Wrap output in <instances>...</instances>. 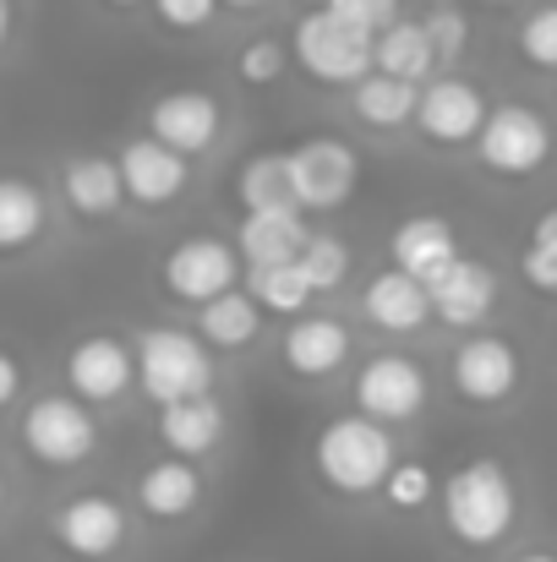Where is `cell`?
I'll return each mask as SVG.
<instances>
[{
  "instance_id": "obj_6",
  "label": "cell",
  "mask_w": 557,
  "mask_h": 562,
  "mask_svg": "<svg viewBox=\"0 0 557 562\" xmlns=\"http://www.w3.org/2000/svg\"><path fill=\"white\" fill-rule=\"evenodd\" d=\"M476 159L487 176H503V181H525L536 176L547 159H553V126L542 110L531 104H498L476 137Z\"/></svg>"
},
{
  "instance_id": "obj_19",
  "label": "cell",
  "mask_w": 557,
  "mask_h": 562,
  "mask_svg": "<svg viewBox=\"0 0 557 562\" xmlns=\"http://www.w3.org/2000/svg\"><path fill=\"white\" fill-rule=\"evenodd\" d=\"M361 317L377 334H415L432 317V290L399 268H382L361 284Z\"/></svg>"
},
{
  "instance_id": "obj_2",
  "label": "cell",
  "mask_w": 557,
  "mask_h": 562,
  "mask_svg": "<svg viewBox=\"0 0 557 562\" xmlns=\"http://www.w3.org/2000/svg\"><path fill=\"white\" fill-rule=\"evenodd\" d=\"M393 464H399L393 431L367 420V415H334L312 437V475L334 497H371V492H382Z\"/></svg>"
},
{
  "instance_id": "obj_26",
  "label": "cell",
  "mask_w": 557,
  "mask_h": 562,
  "mask_svg": "<svg viewBox=\"0 0 557 562\" xmlns=\"http://www.w3.org/2000/svg\"><path fill=\"white\" fill-rule=\"evenodd\" d=\"M377 71L382 77H399V82H410V88H426L432 82V71H437V55H432V38H426V27L421 22H393L388 33H377Z\"/></svg>"
},
{
  "instance_id": "obj_11",
  "label": "cell",
  "mask_w": 557,
  "mask_h": 562,
  "mask_svg": "<svg viewBox=\"0 0 557 562\" xmlns=\"http://www.w3.org/2000/svg\"><path fill=\"white\" fill-rule=\"evenodd\" d=\"M487 115H492V104H487L481 82L448 71V77H432V82L421 88L415 126H421L426 143H437V148H459V143H476V137H481Z\"/></svg>"
},
{
  "instance_id": "obj_29",
  "label": "cell",
  "mask_w": 557,
  "mask_h": 562,
  "mask_svg": "<svg viewBox=\"0 0 557 562\" xmlns=\"http://www.w3.org/2000/svg\"><path fill=\"white\" fill-rule=\"evenodd\" d=\"M301 279L312 284V295H334L345 279H350V268H356V251L339 240V235H323V229H312V240H307V251H301Z\"/></svg>"
},
{
  "instance_id": "obj_36",
  "label": "cell",
  "mask_w": 557,
  "mask_h": 562,
  "mask_svg": "<svg viewBox=\"0 0 557 562\" xmlns=\"http://www.w3.org/2000/svg\"><path fill=\"white\" fill-rule=\"evenodd\" d=\"M219 11V0H154V16L170 27V33H197L208 27Z\"/></svg>"
},
{
  "instance_id": "obj_13",
  "label": "cell",
  "mask_w": 557,
  "mask_h": 562,
  "mask_svg": "<svg viewBox=\"0 0 557 562\" xmlns=\"http://www.w3.org/2000/svg\"><path fill=\"white\" fill-rule=\"evenodd\" d=\"M498 301H503V279L481 257H459L432 284V317L443 328H459V334H481V323L498 312Z\"/></svg>"
},
{
  "instance_id": "obj_33",
  "label": "cell",
  "mask_w": 557,
  "mask_h": 562,
  "mask_svg": "<svg viewBox=\"0 0 557 562\" xmlns=\"http://www.w3.org/2000/svg\"><path fill=\"white\" fill-rule=\"evenodd\" d=\"M285 66H290V49L279 44V38H246L241 49H235V82H246V88H268V82H279L285 77Z\"/></svg>"
},
{
  "instance_id": "obj_23",
  "label": "cell",
  "mask_w": 557,
  "mask_h": 562,
  "mask_svg": "<svg viewBox=\"0 0 557 562\" xmlns=\"http://www.w3.org/2000/svg\"><path fill=\"white\" fill-rule=\"evenodd\" d=\"M60 196H66L71 213H82V218H110V213L126 202L121 165L104 159V154H77V159L60 170Z\"/></svg>"
},
{
  "instance_id": "obj_15",
  "label": "cell",
  "mask_w": 557,
  "mask_h": 562,
  "mask_svg": "<svg viewBox=\"0 0 557 562\" xmlns=\"http://www.w3.org/2000/svg\"><path fill=\"white\" fill-rule=\"evenodd\" d=\"M66 382L82 404H115L137 382V350H126L115 334H88L66 350Z\"/></svg>"
},
{
  "instance_id": "obj_24",
  "label": "cell",
  "mask_w": 557,
  "mask_h": 562,
  "mask_svg": "<svg viewBox=\"0 0 557 562\" xmlns=\"http://www.w3.org/2000/svg\"><path fill=\"white\" fill-rule=\"evenodd\" d=\"M257 334H263V306L252 301V290H230L197 312V339L208 350H246Z\"/></svg>"
},
{
  "instance_id": "obj_38",
  "label": "cell",
  "mask_w": 557,
  "mask_h": 562,
  "mask_svg": "<svg viewBox=\"0 0 557 562\" xmlns=\"http://www.w3.org/2000/svg\"><path fill=\"white\" fill-rule=\"evenodd\" d=\"M16 393H22V367H16V361L0 350V409H5Z\"/></svg>"
},
{
  "instance_id": "obj_4",
  "label": "cell",
  "mask_w": 557,
  "mask_h": 562,
  "mask_svg": "<svg viewBox=\"0 0 557 562\" xmlns=\"http://www.w3.org/2000/svg\"><path fill=\"white\" fill-rule=\"evenodd\" d=\"M377 38L339 22L334 11H307L296 22V38H290V60H301V71L312 82H328V88H356L377 71Z\"/></svg>"
},
{
  "instance_id": "obj_31",
  "label": "cell",
  "mask_w": 557,
  "mask_h": 562,
  "mask_svg": "<svg viewBox=\"0 0 557 562\" xmlns=\"http://www.w3.org/2000/svg\"><path fill=\"white\" fill-rule=\"evenodd\" d=\"M437 492H443V481H437L432 464H421V459H399L393 475L382 481V503H388L393 514H421V508H432Z\"/></svg>"
},
{
  "instance_id": "obj_39",
  "label": "cell",
  "mask_w": 557,
  "mask_h": 562,
  "mask_svg": "<svg viewBox=\"0 0 557 562\" xmlns=\"http://www.w3.org/2000/svg\"><path fill=\"white\" fill-rule=\"evenodd\" d=\"M531 246H542V251H553V257H557V207H547V213L536 218V229H531Z\"/></svg>"
},
{
  "instance_id": "obj_8",
  "label": "cell",
  "mask_w": 557,
  "mask_h": 562,
  "mask_svg": "<svg viewBox=\"0 0 557 562\" xmlns=\"http://www.w3.org/2000/svg\"><path fill=\"white\" fill-rule=\"evenodd\" d=\"M159 279L170 290V301H186V306H208L230 290H241V251L219 235H191L181 246L165 251L159 262Z\"/></svg>"
},
{
  "instance_id": "obj_40",
  "label": "cell",
  "mask_w": 557,
  "mask_h": 562,
  "mask_svg": "<svg viewBox=\"0 0 557 562\" xmlns=\"http://www.w3.org/2000/svg\"><path fill=\"white\" fill-rule=\"evenodd\" d=\"M11 22H16V11H11V0H0V44L11 38Z\"/></svg>"
},
{
  "instance_id": "obj_21",
  "label": "cell",
  "mask_w": 557,
  "mask_h": 562,
  "mask_svg": "<svg viewBox=\"0 0 557 562\" xmlns=\"http://www.w3.org/2000/svg\"><path fill=\"white\" fill-rule=\"evenodd\" d=\"M137 508L148 514V519H159V525H176L186 514H197V503H202V470L191 464V459H154L143 475H137Z\"/></svg>"
},
{
  "instance_id": "obj_43",
  "label": "cell",
  "mask_w": 557,
  "mask_h": 562,
  "mask_svg": "<svg viewBox=\"0 0 557 562\" xmlns=\"http://www.w3.org/2000/svg\"><path fill=\"white\" fill-rule=\"evenodd\" d=\"M104 5H115V11H132V5H137V0H104Z\"/></svg>"
},
{
  "instance_id": "obj_7",
  "label": "cell",
  "mask_w": 557,
  "mask_h": 562,
  "mask_svg": "<svg viewBox=\"0 0 557 562\" xmlns=\"http://www.w3.org/2000/svg\"><path fill=\"white\" fill-rule=\"evenodd\" d=\"M448 382H454V393H459L465 404L498 409V404H509V398L520 393L525 361H520V350H514L503 334H487V328H481V334H465V339L454 345Z\"/></svg>"
},
{
  "instance_id": "obj_34",
  "label": "cell",
  "mask_w": 557,
  "mask_h": 562,
  "mask_svg": "<svg viewBox=\"0 0 557 562\" xmlns=\"http://www.w3.org/2000/svg\"><path fill=\"white\" fill-rule=\"evenodd\" d=\"M421 27H426V38H432L437 66H459V60H465V44H470V16H465V11H454V5H432Z\"/></svg>"
},
{
  "instance_id": "obj_18",
  "label": "cell",
  "mask_w": 557,
  "mask_h": 562,
  "mask_svg": "<svg viewBox=\"0 0 557 562\" xmlns=\"http://www.w3.org/2000/svg\"><path fill=\"white\" fill-rule=\"evenodd\" d=\"M350 328L339 323V317H296L290 328H285V345H279V356H285V372L301 376V382H323V376H334L345 361H350Z\"/></svg>"
},
{
  "instance_id": "obj_22",
  "label": "cell",
  "mask_w": 557,
  "mask_h": 562,
  "mask_svg": "<svg viewBox=\"0 0 557 562\" xmlns=\"http://www.w3.org/2000/svg\"><path fill=\"white\" fill-rule=\"evenodd\" d=\"M159 442L170 448V459H202L224 442V404L213 393L202 398H186V404H170L159 409Z\"/></svg>"
},
{
  "instance_id": "obj_37",
  "label": "cell",
  "mask_w": 557,
  "mask_h": 562,
  "mask_svg": "<svg viewBox=\"0 0 557 562\" xmlns=\"http://www.w3.org/2000/svg\"><path fill=\"white\" fill-rule=\"evenodd\" d=\"M520 279H525L536 295H557V257L553 251H542V246H525V257H520Z\"/></svg>"
},
{
  "instance_id": "obj_28",
  "label": "cell",
  "mask_w": 557,
  "mask_h": 562,
  "mask_svg": "<svg viewBox=\"0 0 557 562\" xmlns=\"http://www.w3.org/2000/svg\"><path fill=\"white\" fill-rule=\"evenodd\" d=\"M235 196L246 213H279L296 207V176H290V154H252L235 170Z\"/></svg>"
},
{
  "instance_id": "obj_10",
  "label": "cell",
  "mask_w": 557,
  "mask_h": 562,
  "mask_svg": "<svg viewBox=\"0 0 557 562\" xmlns=\"http://www.w3.org/2000/svg\"><path fill=\"white\" fill-rule=\"evenodd\" d=\"M356 415H367L377 426H404V420H415L421 409H426V393H432V382L421 372V361H410V356H399V350H382V356H371L367 367L356 372Z\"/></svg>"
},
{
  "instance_id": "obj_16",
  "label": "cell",
  "mask_w": 557,
  "mask_h": 562,
  "mask_svg": "<svg viewBox=\"0 0 557 562\" xmlns=\"http://www.w3.org/2000/svg\"><path fill=\"white\" fill-rule=\"evenodd\" d=\"M388 257H393L399 273H410L432 290L459 262V235L443 213H410V218H399V229L388 240Z\"/></svg>"
},
{
  "instance_id": "obj_35",
  "label": "cell",
  "mask_w": 557,
  "mask_h": 562,
  "mask_svg": "<svg viewBox=\"0 0 557 562\" xmlns=\"http://www.w3.org/2000/svg\"><path fill=\"white\" fill-rule=\"evenodd\" d=\"M328 11L339 16V22H350V27H361V33H388L393 22H399V0H328Z\"/></svg>"
},
{
  "instance_id": "obj_42",
  "label": "cell",
  "mask_w": 557,
  "mask_h": 562,
  "mask_svg": "<svg viewBox=\"0 0 557 562\" xmlns=\"http://www.w3.org/2000/svg\"><path fill=\"white\" fill-rule=\"evenodd\" d=\"M224 5H241V11H252V5H268V0H224Z\"/></svg>"
},
{
  "instance_id": "obj_44",
  "label": "cell",
  "mask_w": 557,
  "mask_h": 562,
  "mask_svg": "<svg viewBox=\"0 0 557 562\" xmlns=\"http://www.w3.org/2000/svg\"><path fill=\"white\" fill-rule=\"evenodd\" d=\"M301 5H312V11H328V0H301Z\"/></svg>"
},
{
  "instance_id": "obj_41",
  "label": "cell",
  "mask_w": 557,
  "mask_h": 562,
  "mask_svg": "<svg viewBox=\"0 0 557 562\" xmlns=\"http://www.w3.org/2000/svg\"><path fill=\"white\" fill-rule=\"evenodd\" d=\"M514 562H557V552H520Z\"/></svg>"
},
{
  "instance_id": "obj_32",
  "label": "cell",
  "mask_w": 557,
  "mask_h": 562,
  "mask_svg": "<svg viewBox=\"0 0 557 562\" xmlns=\"http://www.w3.org/2000/svg\"><path fill=\"white\" fill-rule=\"evenodd\" d=\"M514 49H520V60H525L531 71H553L557 77V0L525 11V22H520V33H514Z\"/></svg>"
},
{
  "instance_id": "obj_27",
  "label": "cell",
  "mask_w": 557,
  "mask_h": 562,
  "mask_svg": "<svg viewBox=\"0 0 557 562\" xmlns=\"http://www.w3.org/2000/svg\"><path fill=\"white\" fill-rule=\"evenodd\" d=\"M44 191L22 176H0V257H16L27 251L38 235H44Z\"/></svg>"
},
{
  "instance_id": "obj_1",
  "label": "cell",
  "mask_w": 557,
  "mask_h": 562,
  "mask_svg": "<svg viewBox=\"0 0 557 562\" xmlns=\"http://www.w3.org/2000/svg\"><path fill=\"white\" fill-rule=\"evenodd\" d=\"M437 508H443V530L465 552H492L520 525V486H514L509 464H498V459H465V464H454L443 475Z\"/></svg>"
},
{
  "instance_id": "obj_12",
  "label": "cell",
  "mask_w": 557,
  "mask_h": 562,
  "mask_svg": "<svg viewBox=\"0 0 557 562\" xmlns=\"http://www.w3.org/2000/svg\"><path fill=\"white\" fill-rule=\"evenodd\" d=\"M49 530H55L60 552H71V558H82V562H99L126 547L132 519H126V508H121L115 497L82 492V497H71V503L55 508V525H49Z\"/></svg>"
},
{
  "instance_id": "obj_9",
  "label": "cell",
  "mask_w": 557,
  "mask_h": 562,
  "mask_svg": "<svg viewBox=\"0 0 557 562\" xmlns=\"http://www.w3.org/2000/svg\"><path fill=\"white\" fill-rule=\"evenodd\" d=\"M290 176L301 213H334L361 187V154L339 137H307L290 148Z\"/></svg>"
},
{
  "instance_id": "obj_25",
  "label": "cell",
  "mask_w": 557,
  "mask_h": 562,
  "mask_svg": "<svg viewBox=\"0 0 557 562\" xmlns=\"http://www.w3.org/2000/svg\"><path fill=\"white\" fill-rule=\"evenodd\" d=\"M350 110H356V121L371 126V132H399V126H410V121H415V110H421V88H410V82H399V77L371 71L367 82H356V88H350Z\"/></svg>"
},
{
  "instance_id": "obj_30",
  "label": "cell",
  "mask_w": 557,
  "mask_h": 562,
  "mask_svg": "<svg viewBox=\"0 0 557 562\" xmlns=\"http://www.w3.org/2000/svg\"><path fill=\"white\" fill-rule=\"evenodd\" d=\"M252 301L274 317H307V301H312V284L301 279V268H257L252 273Z\"/></svg>"
},
{
  "instance_id": "obj_46",
  "label": "cell",
  "mask_w": 557,
  "mask_h": 562,
  "mask_svg": "<svg viewBox=\"0 0 557 562\" xmlns=\"http://www.w3.org/2000/svg\"><path fill=\"white\" fill-rule=\"evenodd\" d=\"M492 5H503V0H492Z\"/></svg>"
},
{
  "instance_id": "obj_45",
  "label": "cell",
  "mask_w": 557,
  "mask_h": 562,
  "mask_svg": "<svg viewBox=\"0 0 557 562\" xmlns=\"http://www.w3.org/2000/svg\"><path fill=\"white\" fill-rule=\"evenodd\" d=\"M0 508H5V475H0Z\"/></svg>"
},
{
  "instance_id": "obj_17",
  "label": "cell",
  "mask_w": 557,
  "mask_h": 562,
  "mask_svg": "<svg viewBox=\"0 0 557 562\" xmlns=\"http://www.w3.org/2000/svg\"><path fill=\"white\" fill-rule=\"evenodd\" d=\"M115 165H121V181H126V202H137V207H170L191 181L181 154H170L154 137H132Z\"/></svg>"
},
{
  "instance_id": "obj_3",
  "label": "cell",
  "mask_w": 557,
  "mask_h": 562,
  "mask_svg": "<svg viewBox=\"0 0 557 562\" xmlns=\"http://www.w3.org/2000/svg\"><path fill=\"white\" fill-rule=\"evenodd\" d=\"M132 350H137V387L159 409L213 393V350L197 334H186V328H143V339Z\"/></svg>"
},
{
  "instance_id": "obj_14",
  "label": "cell",
  "mask_w": 557,
  "mask_h": 562,
  "mask_svg": "<svg viewBox=\"0 0 557 562\" xmlns=\"http://www.w3.org/2000/svg\"><path fill=\"white\" fill-rule=\"evenodd\" d=\"M219 126H224V110H219V99L202 93V88H176V93H165V99L148 104V137L165 143V148L181 154V159L208 154V148L219 143Z\"/></svg>"
},
{
  "instance_id": "obj_5",
  "label": "cell",
  "mask_w": 557,
  "mask_h": 562,
  "mask_svg": "<svg viewBox=\"0 0 557 562\" xmlns=\"http://www.w3.org/2000/svg\"><path fill=\"white\" fill-rule=\"evenodd\" d=\"M22 448L27 459H38L44 470H77L93 459L99 448V420L82 398L71 393H44L27 404L22 415Z\"/></svg>"
},
{
  "instance_id": "obj_20",
  "label": "cell",
  "mask_w": 557,
  "mask_h": 562,
  "mask_svg": "<svg viewBox=\"0 0 557 562\" xmlns=\"http://www.w3.org/2000/svg\"><path fill=\"white\" fill-rule=\"evenodd\" d=\"M312 229L301 224V207H279V213H241V229H235V251L241 262L257 273V268H290L301 262Z\"/></svg>"
}]
</instances>
